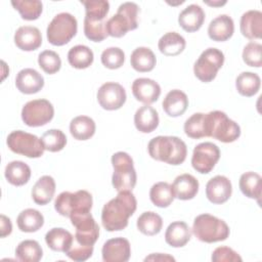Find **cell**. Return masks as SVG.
I'll return each instance as SVG.
<instances>
[{
	"label": "cell",
	"instance_id": "6da1fadb",
	"mask_svg": "<svg viewBox=\"0 0 262 262\" xmlns=\"http://www.w3.org/2000/svg\"><path fill=\"white\" fill-rule=\"evenodd\" d=\"M137 208V201L131 190L119 191L101 211V222L107 231L123 230Z\"/></svg>",
	"mask_w": 262,
	"mask_h": 262
},
{
	"label": "cell",
	"instance_id": "7a4b0ae2",
	"mask_svg": "<svg viewBox=\"0 0 262 262\" xmlns=\"http://www.w3.org/2000/svg\"><path fill=\"white\" fill-rule=\"evenodd\" d=\"M147 150L154 160L173 166L182 164L187 155L185 142L176 136H157L148 142Z\"/></svg>",
	"mask_w": 262,
	"mask_h": 262
},
{
	"label": "cell",
	"instance_id": "3957f363",
	"mask_svg": "<svg viewBox=\"0 0 262 262\" xmlns=\"http://www.w3.org/2000/svg\"><path fill=\"white\" fill-rule=\"evenodd\" d=\"M204 132L205 137H213L221 142L229 143L241 136V127L224 112L212 111L204 115Z\"/></svg>",
	"mask_w": 262,
	"mask_h": 262
},
{
	"label": "cell",
	"instance_id": "277c9868",
	"mask_svg": "<svg viewBox=\"0 0 262 262\" xmlns=\"http://www.w3.org/2000/svg\"><path fill=\"white\" fill-rule=\"evenodd\" d=\"M192 232L199 241L212 244L225 241L229 236V227L225 221L205 213L194 218Z\"/></svg>",
	"mask_w": 262,
	"mask_h": 262
},
{
	"label": "cell",
	"instance_id": "5b68a950",
	"mask_svg": "<svg viewBox=\"0 0 262 262\" xmlns=\"http://www.w3.org/2000/svg\"><path fill=\"white\" fill-rule=\"evenodd\" d=\"M92 203V195L87 190L62 191L55 199L54 209L59 215L70 218L73 215L90 212Z\"/></svg>",
	"mask_w": 262,
	"mask_h": 262
},
{
	"label": "cell",
	"instance_id": "8992f818",
	"mask_svg": "<svg viewBox=\"0 0 262 262\" xmlns=\"http://www.w3.org/2000/svg\"><path fill=\"white\" fill-rule=\"evenodd\" d=\"M112 165L114 168L112 176L114 188L118 192L132 190L137 180L132 158L125 151H118L112 156Z\"/></svg>",
	"mask_w": 262,
	"mask_h": 262
},
{
	"label": "cell",
	"instance_id": "52a82bcc",
	"mask_svg": "<svg viewBox=\"0 0 262 262\" xmlns=\"http://www.w3.org/2000/svg\"><path fill=\"white\" fill-rule=\"evenodd\" d=\"M78 23L76 17L69 12L56 14L47 27V40L54 46L69 43L77 34Z\"/></svg>",
	"mask_w": 262,
	"mask_h": 262
},
{
	"label": "cell",
	"instance_id": "ba28073f",
	"mask_svg": "<svg viewBox=\"0 0 262 262\" xmlns=\"http://www.w3.org/2000/svg\"><path fill=\"white\" fill-rule=\"evenodd\" d=\"M6 143L11 151L28 158H40L45 150L41 138L23 130L12 131L7 136Z\"/></svg>",
	"mask_w": 262,
	"mask_h": 262
},
{
	"label": "cell",
	"instance_id": "9c48e42d",
	"mask_svg": "<svg viewBox=\"0 0 262 262\" xmlns=\"http://www.w3.org/2000/svg\"><path fill=\"white\" fill-rule=\"evenodd\" d=\"M224 63V54L221 50L210 47L203 51L193 64L194 76L204 83L213 81Z\"/></svg>",
	"mask_w": 262,
	"mask_h": 262
},
{
	"label": "cell",
	"instance_id": "30bf717a",
	"mask_svg": "<svg viewBox=\"0 0 262 262\" xmlns=\"http://www.w3.org/2000/svg\"><path fill=\"white\" fill-rule=\"evenodd\" d=\"M53 105L47 99L28 101L21 110V120L29 127L44 126L53 119Z\"/></svg>",
	"mask_w": 262,
	"mask_h": 262
},
{
	"label": "cell",
	"instance_id": "8fae6325",
	"mask_svg": "<svg viewBox=\"0 0 262 262\" xmlns=\"http://www.w3.org/2000/svg\"><path fill=\"white\" fill-rule=\"evenodd\" d=\"M220 159V149L213 142L199 143L194 148L191 157L192 168L201 173H210Z\"/></svg>",
	"mask_w": 262,
	"mask_h": 262
},
{
	"label": "cell",
	"instance_id": "7c38bea8",
	"mask_svg": "<svg viewBox=\"0 0 262 262\" xmlns=\"http://www.w3.org/2000/svg\"><path fill=\"white\" fill-rule=\"evenodd\" d=\"M70 219L76 228L75 241L84 246H93L99 236V226L91 213L73 215Z\"/></svg>",
	"mask_w": 262,
	"mask_h": 262
},
{
	"label": "cell",
	"instance_id": "4fadbf2b",
	"mask_svg": "<svg viewBox=\"0 0 262 262\" xmlns=\"http://www.w3.org/2000/svg\"><path fill=\"white\" fill-rule=\"evenodd\" d=\"M126 98L127 95L124 87L116 82H106L97 91V101L106 111L121 108L126 102Z\"/></svg>",
	"mask_w": 262,
	"mask_h": 262
},
{
	"label": "cell",
	"instance_id": "5bb4252c",
	"mask_svg": "<svg viewBox=\"0 0 262 262\" xmlns=\"http://www.w3.org/2000/svg\"><path fill=\"white\" fill-rule=\"evenodd\" d=\"M232 193L230 180L223 175H216L206 184V196L215 205H221L229 200Z\"/></svg>",
	"mask_w": 262,
	"mask_h": 262
},
{
	"label": "cell",
	"instance_id": "9a60e30c",
	"mask_svg": "<svg viewBox=\"0 0 262 262\" xmlns=\"http://www.w3.org/2000/svg\"><path fill=\"white\" fill-rule=\"evenodd\" d=\"M104 262H127L131 255V246L124 237H115L106 241L101 250Z\"/></svg>",
	"mask_w": 262,
	"mask_h": 262
},
{
	"label": "cell",
	"instance_id": "2e32d148",
	"mask_svg": "<svg viewBox=\"0 0 262 262\" xmlns=\"http://www.w3.org/2000/svg\"><path fill=\"white\" fill-rule=\"evenodd\" d=\"M132 93L138 101L149 105L160 97L161 87L151 79L137 78L132 83Z\"/></svg>",
	"mask_w": 262,
	"mask_h": 262
},
{
	"label": "cell",
	"instance_id": "e0dca14e",
	"mask_svg": "<svg viewBox=\"0 0 262 262\" xmlns=\"http://www.w3.org/2000/svg\"><path fill=\"white\" fill-rule=\"evenodd\" d=\"M15 86L24 94H34L44 87V78L34 69H23L15 77Z\"/></svg>",
	"mask_w": 262,
	"mask_h": 262
},
{
	"label": "cell",
	"instance_id": "ac0fdd59",
	"mask_svg": "<svg viewBox=\"0 0 262 262\" xmlns=\"http://www.w3.org/2000/svg\"><path fill=\"white\" fill-rule=\"evenodd\" d=\"M15 45L24 51H33L42 44V35L38 28L33 26L19 27L14 34Z\"/></svg>",
	"mask_w": 262,
	"mask_h": 262
},
{
	"label": "cell",
	"instance_id": "d6986e66",
	"mask_svg": "<svg viewBox=\"0 0 262 262\" xmlns=\"http://www.w3.org/2000/svg\"><path fill=\"white\" fill-rule=\"evenodd\" d=\"M205 20V12L200 5L190 4L185 7L178 16L179 26L188 33L199 31Z\"/></svg>",
	"mask_w": 262,
	"mask_h": 262
},
{
	"label": "cell",
	"instance_id": "ffe728a7",
	"mask_svg": "<svg viewBox=\"0 0 262 262\" xmlns=\"http://www.w3.org/2000/svg\"><path fill=\"white\" fill-rule=\"evenodd\" d=\"M171 185L175 198L182 201L193 199L196 195L200 186L198 179L188 173L178 175Z\"/></svg>",
	"mask_w": 262,
	"mask_h": 262
},
{
	"label": "cell",
	"instance_id": "44dd1931",
	"mask_svg": "<svg viewBox=\"0 0 262 262\" xmlns=\"http://www.w3.org/2000/svg\"><path fill=\"white\" fill-rule=\"evenodd\" d=\"M234 32L232 18L227 14H221L211 20L208 27V35L211 40L223 42L231 38Z\"/></svg>",
	"mask_w": 262,
	"mask_h": 262
},
{
	"label": "cell",
	"instance_id": "7402d4cb",
	"mask_svg": "<svg viewBox=\"0 0 262 262\" xmlns=\"http://www.w3.org/2000/svg\"><path fill=\"white\" fill-rule=\"evenodd\" d=\"M241 33L249 40L261 38L262 33V12L256 9L245 12L239 23Z\"/></svg>",
	"mask_w": 262,
	"mask_h": 262
},
{
	"label": "cell",
	"instance_id": "603a6c76",
	"mask_svg": "<svg viewBox=\"0 0 262 262\" xmlns=\"http://www.w3.org/2000/svg\"><path fill=\"white\" fill-rule=\"evenodd\" d=\"M163 110L169 117H179L185 113L188 106L187 95L179 90L173 89L167 93L163 100Z\"/></svg>",
	"mask_w": 262,
	"mask_h": 262
},
{
	"label": "cell",
	"instance_id": "cb8c5ba5",
	"mask_svg": "<svg viewBox=\"0 0 262 262\" xmlns=\"http://www.w3.org/2000/svg\"><path fill=\"white\" fill-rule=\"evenodd\" d=\"M191 237V229L184 221H174L165 232L166 243L173 248L184 247Z\"/></svg>",
	"mask_w": 262,
	"mask_h": 262
},
{
	"label": "cell",
	"instance_id": "d4e9b609",
	"mask_svg": "<svg viewBox=\"0 0 262 262\" xmlns=\"http://www.w3.org/2000/svg\"><path fill=\"white\" fill-rule=\"evenodd\" d=\"M159 114L150 105L140 106L134 115V125L142 133H150L159 126Z\"/></svg>",
	"mask_w": 262,
	"mask_h": 262
},
{
	"label": "cell",
	"instance_id": "484cf974",
	"mask_svg": "<svg viewBox=\"0 0 262 262\" xmlns=\"http://www.w3.org/2000/svg\"><path fill=\"white\" fill-rule=\"evenodd\" d=\"M45 242L52 251L67 253L73 245L74 236L64 228L54 227L45 234Z\"/></svg>",
	"mask_w": 262,
	"mask_h": 262
},
{
	"label": "cell",
	"instance_id": "4316f807",
	"mask_svg": "<svg viewBox=\"0 0 262 262\" xmlns=\"http://www.w3.org/2000/svg\"><path fill=\"white\" fill-rule=\"evenodd\" d=\"M55 192V181L49 175L40 177L32 188V199L40 206L48 204Z\"/></svg>",
	"mask_w": 262,
	"mask_h": 262
},
{
	"label": "cell",
	"instance_id": "83f0119b",
	"mask_svg": "<svg viewBox=\"0 0 262 262\" xmlns=\"http://www.w3.org/2000/svg\"><path fill=\"white\" fill-rule=\"evenodd\" d=\"M156 62V55L148 47H137L133 50L130 56L131 67L140 73L152 71Z\"/></svg>",
	"mask_w": 262,
	"mask_h": 262
},
{
	"label": "cell",
	"instance_id": "f1b7e54d",
	"mask_svg": "<svg viewBox=\"0 0 262 262\" xmlns=\"http://www.w3.org/2000/svg\"><path fill=\"white\" fill-rule=\"evenodd\" d=\"M186 46L185 39L176 32H168L163 35L158 43L161 53L167 56H176L180 54Z\"/></svg>",
	"mask_w": 262,
	"mask_h": 262
},
{
	"label": "cell",
	"instance_id": "f546056e",
	"mask_svg": "<svg viewBox=\"0 0 262 262\" xmlns=\"http://www.w3.org/2000/svg\"><path fill=\"white\" fill-rule=\"evenodd\" d=\"M4 175L10 184L14 186H21L30 180L31 169L21 161H12L6 165Z\"/></svg>",
	"mask_w": 262,
	"mask_h": 262
},
{
	"label": "cell",
	"instance_id": "4dcf8cb0",
	"mask_svg": "<svg viewBox=\"0 0 262 262\" xmlns=\"http://www.w3.org/2000/svg\"><path fill=\"white\" fill-rule=\"evenodd\" d=\"M95 122L87 116L75 117L70 123V132L77 140H87L95 133Z\"/></svg>",
	"mask_w": 262,
	"mask_h": 262
},
{
	"label": "cell",
	"instance_id": "1f68e13d",
	"mask_svg": "<svg viewBox=\"0 0 262 262\" xmlns=\"http://www.w3.org/2000/svg\"><path fill=\"white\" fill-rule=\"evenodd\" d=\"M16 223L23 232H36L43 226L44 217L38 210L29 208L18 214Z\"/></svg>",
	"mask_w": 262,
	"mask_h": 262
},
{
	"label": "cell",
	"instance_id": "d6a6232c",
	"mask_svg": "<svg viewBox=\"0 0 262 262\" xmlns=\"http://www.w3.org/2000/svg\"><path fill=\"white\" fill-rule=\"evenodd\" d=\"M149 199L151 203L159 208L169 207L175 199L172 185L168 182L160 181L155 183L149 190Z\"/></svg>",
	"mask_w": 262,
	"mask_h": 262
},
{
	"label": "cell",
	"instance_id": "836d02e7",
	"mask_svg": "<svg viewBox=\"0 0 262 262\" xmlns=\"http://www.w3.org/2000/svg\"><path fill=\"white\" fill-rule=\"evenodd\" d=\"M261 79L256 73L243 72L235 80V87L237 92L246 97L254 96L260 89Z\"/></svg>",
	"mask_w": 262,
	"mask_h": 262
},
{
	"label": "cell",
	"instance_id": "e575fe53",
	"mask_svg": "<svg viewBox=\"0 0 262 262\" xmlns=\"http://www.w3.org/2000/svg\"><path fill=\"white\" fill-rule=\"evenodd\" d=\"M239 189L246 196L255 199L258 202L261 196V176L253 171L246 172L241 175Z\"/></svg>",
	"mask_w": 262,
	"mask_h": 262
},
{
	"label": "cell",
	"instance_id": "d590c367",
	"mask_svg": "<svg viewBox=\"0 0 262 262\" xmlns=\"http://www.w3.org/2000/svg\"><path fill=\"white\" fill-rule=\"evenodd\" d=\"M94 59L93 51L86 45H76L68 52L69 63L75 69H87Z\"/></svg>",
	"mask_w": 262,
	"mask_h": 262
},
{
	"label": "cell",
	"instance_id": "8d00e7d4",
	"mask_svg": "<svg viewBox=\"0 0 262 262\" xmlns=\"http://www.w3.org/2000/svg\"><path fill=\"white\" fill-rule=\"evenodd\" d=\"M15 256L19 261L38 262L43 256V250L37 241L25 239L17 245Z\"/></svg>",
	"mask_w": 262,
	"mask_h": 262
},
{
	"label": "cell",
	"instance_id": "74e56055",
	"mask_svg": "<svg viewBox=\"0 0 262 262\" xmlns=\"http://www.w3.org/2000/svg\"><path fill=\"white\" fill-rule=\"evenodd\" d=\"M137 228L144 235H156L163 227L162 217L151 211L143 212L137 219Z\"/></svg>",
	"mask_w": 262,
	"mask_h": 262
},
{
	"label": "cell",
	"instance_id": "f35d334b",
	"mask_svg": "<svg viewBox=\"0 0 262 262\" xmlns=\"http://www.w3.org/2000/svg\"><path fill=\"white\" fill-rule=\"evenodd\" d=\"M11 5L26 20L38 19L43 9V4L39 0H16L11 1Z\"/></svg>",
	"mask_w": 262,
	"mask_h": 262
},
{
	"label": "cell",
	"instance_id": "ab89813d",
	"mask_svg": "<svg viewBox=\"0 0 262 262\" xmlns=\"http://www.w3.org/2000/svg\"><path fill=\"white\" fill-rule=\"evenodd\" d=\"M128 31H133L132 26L127 17L119 11H117L115 15L106 20V32L108 36L121 38L125 36Z\"/></svg>",
	"mask_w": 262,
	"mask_h": 262
},
{
	"label": "cell",
	"instance_id": "60d3db41",
	"mask_svg": "<svg viewBox=\"0 0 262 262\" xmlns=\"http://www.w3.org/2000/svg\"><path fill=\"white\" fill-rule=\"evenodd\" d=\"M85 6V18L90 20H105V16L110 10V3L105 0H87L81 1Z\"/></svg>",
	"mask_w": 262,
	"mask_h": 262
},
{
	"label": "cell",
	"instance_id": "b9f144b4",
	"mask_svg": "<svg viewBox=\"0 0 262 262\" xmlns=\"http://www.w3.org/2000/svg\"><path fill=\"white\" fill-rule=\"evenodd\" d=\"M41 140L44 148L51 152L60 151L67 144V136L59 129H50L46 131L42 135Z\"/></svg>",
	"mask_w": 262,
	"mask_h": 262
},
{
	"label": "cell",
	"instance_id": "7bdbcfd3",
	"mask_svg": "<svg viewBox=\"0 0 262 262\" xmlns=\"http://www.w3.org/2000/svg\"><path fill=\"white\" fill-rule=\"evenodd\" d=\"M84 34L93 42H101L108 35L106 32V20H90L84 18Z\"/></svg>",
	"mask_w": 262,
	"mask_h": 262
},
{
	"label": "cell",
	"instance_id": "ee69618b",
	"mask_svg": "<svg viewBox=\"0 0 262 262\" xmlns=\"http://www.w3.org/2000/svg\"><path fill=\"white\" fill-rule=\"evenodd\" d=\"M39 67L48 75L57 73L61 67L59 55L52 50H44L38 55Z\"/></svg>",
	"mask_w": 262,
	"mask_h": 262
},
{
	"label": "cell",
	"instance_id": "f6af8a7d",
	"mask_svg": "<svg viewBox=\"0 0 262 262\" xmlns=\"http://www.w3.org/2000/svg\"><path fill=\"white\" fill-rule=\"evenodd\" d=\"M100 59L105 68L117 70L123 66L125 61V53L119 47H108L102 51Z\"/></svg>",
	"mask_w": 262,
	"mask_h": 262
},
{
	"label": "cell",
	"instance_id": "bcb514c9",
	"mask_svg": "<svg viewBox=\"0 0 262 262\" xmlns=\"http://www.w3.org/2000/svg\"><path fill=\"white\" fill-rule=\"evenodd\" d=\"M204 115L203 113H195L191 115L184 123L185 134L192 139H200L205 137L204 132Z\"/></svg>",
	"mask_w": 262,
	"mask_h": 262
},
{
	"label": "cell",
	"instance_id": "7dc6e473",
	"mask_svg": "<svg viewBox=\"0 0 262 262\" xmlns=\"http://www.w3.org/2000/svg\"><path fill=\"white\" fill-rule=\"evenodd\" d=\"M262 45L257 42H249L243 50V60L249 67L260 68L262 66Z\"/></svg>",
	"mask_w": 262,
	"mask_h": 262
},
{
	"label": "cell",
	"instance_id": "c3c4849f",
	"mask_svg": "<svg viewBox=\"0 0 262 262\" xmlns=\"http://www.w3.org/2000/svg\"><path fill=\"white\" fill-rule=\"evenodd\" d=\"M92 253H93V246H84L74 241L72 247L66 254L70 259L74 261L82 262L89 259L92 256Z\"/></svg>",
	"mask_w": 262,
	"mask_h": 262
},
{
	"label": "cell",
	"instance_id": "681fc988",
	"mask_svg": "<svg viewBox=\"0 0 262 262\" xmlns=\"http://www.w3.org/2000/svg\"><path fill=\"white\" fill-rule=\"evenodd\" d=\"M214 262H241L242 257L229 247H218L216 248L211 257Z\"/></svg>",
	"mask_w": 262,
	"mask_h": 262
},
{
	"label": "cell",
	"instance_id": "f907efd6",
	"mask_svg": "<svg viewBox=\"0 0 262 262\" xmlns=\"http://www.w3.org/2000/svg\"><path fill=\"white\" fill-rule=\"evenodd\" d=\"M117 11L123 13L127 17V19L129 20V23L132 26L133 30L137 29L139 7L136 3H134V2H124L119 6Z\"/></svg>",
	"mask_w": 262,
	"mask_h": 262
},
{
	"label": "cell",
	"instance_id": "816d5d0a",
	"mask_svg": "<svg viewBox=\"0 0 262 262\" xmlns=\"http://www.w3.org/2000/svg\"><path fill=\"white\" fill-rule=\"evenodd\" d=\"M0 219H1V237H5L7 235H9L12 231V224H11V221L8 217H6L5 215H1L0 216Z\"/></svg>",
	"mask_w": 262,
	"mask_h": 262
},
{
	"label": "cell",
	"instance_id": "f5cc1de1",
	"mask_svg": "<svg viewBox=\"0 0 262 262\" xmlns=\"http://www.w3.org/2000/svg\"><path fill=\"white\" fill-rule=\"evenodd\" d=\"M144 261H175V259L168 254L157 253V254H150L149 256L145 257Z\"/></svg>",
	"mask_w": 262,
	"mask_h": 262
},
{
	"label": "cell",
	"instance_id": "db71d44e",
	"mask_svg": "<svg viewBox=\"0 0 262 262\" xmlns=\"http://www.w3.org/2000/svg\"><path fill=\"white\" fill-rule=\"evenodd\" d=\"M206 4H208V5H211V6H222V5H224L225 3H226V1H223V2H221V1H213V2H209V1H204Z\"/></svg>",
	"mask_w": 262,
	"mask_h": 262
}]
</instances>
